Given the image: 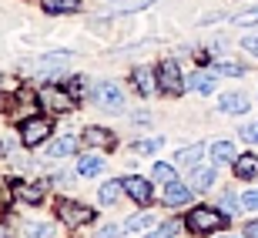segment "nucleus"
<instances>
[{
  "label": "nucleus",
  "mask_w": 258,
  "mask_h": 238,
  "mask_svg": "<svg viewBox=\"0 0 258 238\" xmlns=\"http://www.w3.org/2000/svg\"><path fill=\"white\" fill-rule=\"evenodd\" d=\"M84 141L94 144V148H111V144H114V134L107 131V128H87V131H84Z\"/></svg>",
  "instance_id": "nucleus-17"
},
{
  "label": "nucleus",
  "mask_w": 258,
  "mask_h": 238,
  "mask_svg": "<svg viewBox=\"0 0 258 238\" xmlns=\"http://www.w3.org/2000/svg\"><path fill=\"white\" fill-rule=\"evenodd\" d=\"M238 134H241V138H245L248 144H258V121H255V124H245Z\"/></svg>",
  "instance_id": "nucleus-29"
},
{
  "label": "nucleus",
  "mask_w": 258,
  "mask_h": 238,
  "mask_svg": "<svg viewBox=\"0 0 258 238\" xmlns=\"http://www.w3.org/2000/svg\"><path fill=\"white\" fill-rule=\"evenodd\" d=\"M245 238H258V221H248V225H245Z\"/></svg>",
  "instance_id": "nucleus-34"
},
{
  "label": "nucleus",
  "mask_w": 258,
  "mask_h": 238,
  "mask_svg": "<svg viewBox=\"0 0 258 238\" xmlns=\"http://www.w3.org/2000/svg\"><path fill=\"white\" fill-rule=\"evenodd\" d=\"M40 101L50 107V111H57V114H64V111H74V94H64V91H57V87H40Z\"/></svg>",
  "instance_id": "nucleus-6"
},
{
  "label": "nucleus",
  "mask_w": 258,
  "mask_h": 238,
  "mask_svg": "<svg viewBox=\"0 0 258 238\" xmlns=\"http://www.w3.org/2000/svg\"><path fill=\"white\" fill-rule=\"evenodd\" d=\"M47 134H50L47 117H30V121H24V128H20V141L27 144V148H37V144L47 141Z\"/></svg>",
  "instance_id": "nucleus-5"
},
{
  "label": "nucleus",
  "mask_w": 258,
  "mask_h": 238,
  "mask_svg": "<svg viewBox=\"0 0 258 238\" xmlns=\"http://www.w3.org/2000/svg\"><path fill=\"white\" fill-rule=\"evenodd\" d=\"M195 195L191 185H181V181H171V185H164V205H171V208H181L188 205Z\"/></svg>",
  "instance_id": "nucleus-8"
},
{
  "label": "nucleus",
  "mask_w": 258,
  "mask_h": 238,
  "mask_svg": "<svg viewBox=\"0 0 258 238\" xmlns=\"http://www.w3.org/2000/svg\"><path fill=\"white\" fill-rule=\"evenodd\" d=\"M215 178H218L215 164H208V168H195V171H191V188H195V191H211Z\"/></svg>",
  "instance_id": "nucleus-14"
},
{
  "label": "nucleus",
  "mask_w": 258,
  "mask_h": 238,
  "mask_svg": "<svg viewBox=\"0 0 258 238\" xmlns=\"http://www.w3.org/2000/svg\"><path fill=\"white\" fill-rule=\"evenodd\" d=\"M218 238H238V235H218Z\"/></svg>",
  "instance_id": "nucleus-36"
},
{
  "label": "nucleus",
  "mask_w": 258,
  "mask_h": 238,
  "mask_svg": "<svg viewBox=\"0 0 258 238\" xmlns=\"http://www.w3.org/2000/svg\"><path fill=\"white\" fill-rule=\"evenodd\" d=\"M134 121H138V124H148V121H151V114H148V111H138V114H134Z\"/></svg>",
  "instance_id": "nucleus-35"
},
{
  "label": "nucleus",
  "mask_w": 258,
  "mask_h": 238,
  "mask_svg": "<svg viewBox=\"0 0 258 238\" xmlns=\"http://www.w3.org/2000/svg\"><path fill=\"white\" fill-rule=\"evenodd\" d=\"M211 71H215V74H225V77H241V74H245V67L235 64V61H218Z\"/></svg>",
  "instance_id": "nucleus-24"
},
{
  "label": "nucleus",
  "mask_w": 258,
  "mask_h": 238,
  "mask_svg": "<svg viewBox=\"0 0 258 238\" xmlns=\"http://www.w3.org/2000/svg\"><path fill=\"white\" fill-rule=\"evenodd\" d=\"M241 47L248 50V54H255V57H258V34H251V37H245V40H241Z\"/></svg>",
  "instance_id": "nucleus-32"
},
{
  "label": "nucleus",
  "mask_w": 258,
  "mask_h": 238,
  "mask_svg": "<svg viewBox=\"0 0 258 238\" xmlns=\"http://www.w3.org/2000/svg\"><path fill=\"white\" fill-rule=\"evenodd\" d=\"M205 151H208V148H205L201 141L198 144H188V148H181V151L174 154V161L181 164V168H191V171H195V168H198V161L205 158Z\"/></svg>",
  "instance_id": "nucleus-12"
},
{
  "label": "nucleus",
  "mask_w": 258,
  "mask_h": 238,
  "mask_svg": "<svg viewBox=\"0 0 258 238\" xmlns=\"http://www.w3.org/2000/svg\"><path fill=\"white\" fill-rule=\"evenodd\" d=\"M40 7L47 10V14H77L81 0H40Z\"/></svg>",
  "instance_id": "nucleus-18"
},
{
  "label": "nucleus",
  "mask_w": 258,
  "mask_h": 238,
  "mask_svg": "<svg viewBox=\"0 0 258 238\" xmlns=\"http://www.w3.org/2000/svg\"><path fill=\"white\" fill-rule=\"evenodd\" d=\"M57 215H60V221H64V225H71V228L94 221V208L77 205V201H60V205H57Z\"/></svg>",
  "instance_id": "nucleus-4"
},
{
  "label": "nucleus",
  "mask_w": 258,
  "mask_h": 238,
  "mask_svg": "<svg viewBox=\"0 0 258 238\" xmlns=\"http://www.w3.org/2000/svg\"><path fill=\"white\" fill-rule=\"evenodd\" d=\"M178 228H181V221H164L161 228H158V231H151L148 238H174V235H178Z\"/></svg>",
  "instance_id": "nucleus-28"
},
{
  "label": "nucleus",
  "mask_w": 258,
  "mask_h": 238,
  "mask_svg": "<svg viewBox=\"0 0 258 238\" xmlns=\"http://www.w3.org/2000/svg\"><path fill=\"white\" fill-rule=\"evenodd\" d=\"M121 191H124V181H104L101 191H97V198H101V205H114L121 198Z\"/></svg>",
  "instance_id": "nucleus-20"
},
{
  "label": "nucleus",
  "mask_w": 258,
  "mask_h": 238,
  "mask_svg": "<svg viewBox=\"0 0 258 238\" xmlns=\"http://www.w3.org/2000/svg\"><path fill=\"white\" fill-rule=\"evenodd\" d=\"M91 97L97 101V107H104V111H111V114L124 111V94H121V87H117L114 81H97L94 91H91Z\"/></svg>",
  "instance_id": "nucleus-2"
},
{
  "label": "nucleus",
  "mask_w": 258,
  "mask_h": 238,
  "mask_svg": "<svg viewBox=\"0 0 258 238\" xmlns=\"http://www.w3.org/2000/svg\"><path fill=\"white\" fill-rule=\"evenodd\" d=\"M225 221H228V215H221V211H215V208H191L188 218H184V225L191 231H198V235H208V231L225 228Z\"/></svg>",
  "instance_id": "nucleus-1"
},
{
  "label": "nucleus",
  "mask_w": 258,
  "mask_h": 238,
  "mask_svg": "<svg viewBox=\"0 0 258 238\" xmlns=\"http://www.w3.org/2000/svg\"><path fill=\"white\" fill-rule=\"evenodd\" d=\"M151 221H154V215H134V218H127L124 231H141V228H148Z\"/></svg>",
  "instance_id": "nucleus-27"
},
{
  "label": "nucleus",
  "mask_w": 258,
  "mask_h": 238,
  "mask_svg": "<svg viewBox=\"0 0 258 238\" xmlns=\"http://www.w3.org/2000/svg\"><path fill=\"white\" fill-rule=\"evenodd\" d=\"M151 178L158 181V185H171V181H178V174H174V168L168 161H154L151 168Z\"/></svg>",
  "instance_id": "nucleus-22"
},
{
  "label": "nucleus",
  "mask_w": 258,
  "mask_h": 238,
  "mask_svg": "<svg viewBox=\"0 0 258 238\" xmlns=\"http://www.w3.org/2000/svg\"><path fill=\"white\" fill-rule=\"evenodd\" d=\"M158 87H161L164 94H178V91H184V77L181 71H178V61H161L158 64Z\"/></svg>",
  "instance_id": "nucleus-3"
},
{
  "label": "nucleus",
  "mask_w": 258,
  "mask_h": 238,
  "mask_svg": "<svg viewBox=\"0 0 258 238\" xmlns=\"http://www.w3.org/2000/svg\"><path fill=\"white\" fill-rule=\"evenodd\" d=\"M134 87H138L144 97H151L154 91H158V84H154V71H151V67H138V71H134Z\"/></svg>",
  "instance_id": "nucleus-15"
},
{
  "label": "nucleus",
  "mask_w": 258,
  "mask_h": 238,
  "mask_svg": "<svg viewBox=\"0 0 258 238\" xmlns=\"http://www.w3.org/2000/svg\"><path fill=\"white\" fill-rule=\"evenodd\" d=\"M50 158H64V154H74L77 151V138L74 134H67V138H57V141H50Z\"/></svg>",
  "instance_id": "nucleus-19"
},
{
  "label": "nucleus",
  "mask_w": 258,
  "mask_h": 238,
  "mask_svg": "<svg viewBox=\"0 0 258 238\" xmlns=\"http://www.w3.org/2000/svg\"><path fill=\"white\" fill-rule=\"evenodd\" d=\"M218 111H221V114H245V111H248V97L238 94V91L221 94L218 97Z\"/></svg>",
  "instance_id": "nucleus-10"
},
{
  "label": "nucleus",
  "mask_w": 258,
  "mask_h": 238,
  "mask_svg": "<svg viewBox=\"0 0 258 238\" xmlns=\"http://www.w3.org/2000/svg\"><path fill=\"white\" fill-rule=\"evenodd\" d=\"M24 235H27V238H54V235H57V228L47 225V221H30L27 228H24Z\"/></svg>",
  "instance_id": "nucleus-23"
},
{
  "label": "nucleus",
  "mask_w": 258,
  "mask_h": 238,
  "mask_svg": "<svg viewBox=\"0 0 258 238\" xmlns=\"http://www.w3.org/2000/svg\"><path fill=\"white\" fill-rule=\"evenodd\" d=\"M235 27H251V24H258V7H251V10H245V14H235Z\"/></svg>",
  "instance_id": "nucleus-26"
},
{
  "label": "nucleus",
  "mask_w": 258,
  "mask_h": 238,
  "mask_svg": "<svg viewBox=\"0 0 258 238\" xmlns=\"http://www.w3.org/2000/svg\"><path fill=\"white\" fill-rule=\"evenodd\" d=\"M161 144H164L161 138H144V141H134V151H138V154H154Z\"/></svg>",
  "instance_id": "nucleus-25"
},
{
  "label": "nucleus",
  "mask_w": 258,
  "mask_h": 238,
  "mask_svg": "<svg viewBox=\"0 0 258 238\" xmlns=\"http://www.w3.org/2000/svg\"><path fill=\"white\" fill-rule=\"evenodd\" d=\"M238 161V151L231 141H215L211 144V164H235Z\"/></svg>",
  "instance_id": "nucleus-13"
},
{
  "label": "nucleus",
  "mask_w": 258,
  "mask_h": 238,
  "mask_svg": "<svg viewBox=\"0 0 258 238\" xmlns=\"http://www.w3.org/2000/svg\"><path fill=\"white\" fill-rule=\"evenodd\" d=\"M124 191L131 195L138 205H148V201L154 198V191H151V181L148 178H138V174H127L124 178Z\"/></svg>",
  "instance_id": "nucleus-7"
},
{
  "label": "nucleus",
  "mask_w": 258,
  "mask_h": 238,
  "mask_svg": "<svg viewBox=\"0 0 258 238\" xmlns=\"http://www.w3.org/2000/svg\"><path fill=\"white\" fill-rule=\"evenodd\" d=\"M104 171V161L97 158V154H84L81 161H77V174L81 178H94V174H101Z\"/></svg>",
  "instance_id": "nucleus-16"
},
{
  "label": "nucleus",
  "mask_w": 258,
  "mask_h": 238,
  "mask_svg": "<svg viewBox=\"0 0 258 238\" xmlns=\"http://www.w3.org/2000/svg\"><path fill=\"white\" fill-rule=\"evenodd\" d=\"M44 191H47V185L44 181H34V185H17V198H24V201H40L44 198Z\"/></svg>",
  "instance_id": "nucleus-21"
},
{
  "label": "nucleus",
  "mask_w": 258,
  "mask_h": 238,
  "mask_svg": "<svg viewBox=\"0 0 258 238\" xmlns=\"http://www.w3.org/2000/svg\"><path fill=\"white\" fill-rule=\"evenodd\" d=\"M241 208H251V211H255V208H258V188H251V191H245V198H241Z\"/></svg>",
  "instance_id": "nucleus-30"
},
{
  "label": "nucleus",
  "mask_w": 258,
  "mask_h": 238,
  "mask_svg": "<svg viewBox=\"0 0 258 238\" xmlns=\"http://www.w3.org/2000/svg\"><path fill=\"white\" fill-rule=\"evenodd\" d=\"M121 231H124V228H117V225H104V228L97 231V238H117Z\"/></svg>",
  "instance_id": "nucleus-33"
},
{
  "label": "nucleus",
  "mask_w": 258,
  "mask_h": 238,
  "mask_svg": "<svg viewBox=\"0 0 258 238\" xmlns=\"http://www.w3.org/2000/svg\"><path fill=\"white\" fill-rule=\"evenodd\" d=\"M218 74L215 71H195L191 77H184V91H198V94H211L215 91Z\"/></svg>",
  "instance_id": "nucleus-9"
},
{
  "label": "nucleus",
  "mask_w": 258,
  "mask_h": 238,
  "mask_svg": "<svg viewBox=\"0 0 258 238\" xmlns=\"http://www.w3.org/2000/svg\"><path fill=\"white\" fill-rule=\"evenodd\" d=\"M221 211H238V198L225 191V195H221Z\"/></svg>",
  "instance_id": "nucleus-31"
},
{
  "label": "nucleus",
  "mask_w": 258,
  "mask_h": 238,
  "mask_svg": "<svg viewBox=\"0 0 258 238\" xmlns=\"http://www.w3.org/2000/svg\"><path fill=\"white\" fill-rule=\"evenodd\" d=\"M231 168L241 181H258V154H238V161Z\"/></svg>",
  "instance_id": "nucleus-11"
}]
</instances>
